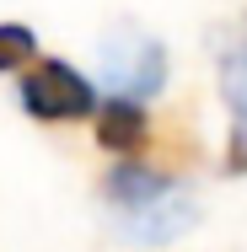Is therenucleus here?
I'll use <instances>...</instances> for the list:
<instances>
[{
    "label": "nucleus",
    "mask_w": 247,
    "mask_h": 252,
    "mask_svg": "<svg viewBox=\"0 0 247 252\" xmlns=\"http://www.w3.org/2000/svg\"><path fill=\"white\" fill-rule=\"evenodd\" d=\"M97 140L102 151L113 156H140L150 145V113H145V97H129V92H113L107 102H97Z\"/></svg>",
    "instance_id": "4"
},
{
    "label": "nucleus",
    "mask_w": 247,
    "mask_h": 252,
    "mask_svg": "<svg viewBox=\"0 0 247 252\" xmlns=\"http://www.w3.org/2000/svg\"><path fill=\"white\" fill-rule=\"evenodd\" d=\"M242 54H247V27H242Z\"/></svg>",
    "instance_id": "7"
},
{
    "label": "nucleus",
    "mask_w": 247,
    "mask_h": 252,
    "mask_svg": "<svg viewBox=\"0 0 247 252\" xmlns=\"http://www.w3.org/2000/svg\"><path fill=\"white\" fill-rule=\"evenodd\" d=\"M22 107L38 118V124H75V118H92L97 113V92L81 70H70L65 59H27L22 64Z\"/></svg>",
    "instance_id": "2"
},
{
    "label": "nucleus",
    "mask_w": 247,
    "mask_h": 252,
    "mask_svg": "<svg viewBox=\"0 0 247 252\" xmlns=\"http://www.w3.org/2000/svg\"><path fill=\"white\" fill-rule=\"evenodd\" d=\"M102 75L113 92L156 97L167 81V49L156 38H145L140 27H118L113 38H102Z\"/></svg>",
    "instance_id": "3"
},
{
    "label": "nucleus",
    "mask_w": 247,
    "mask_h": 252,
    "mask_svg": "<svg viewBox=\"0 0 247 252\" xmlns=\"http://www.w3.org/2000/svg\"><path fill=\"white\" fill-rule=\"evenodd\" d=\"M33 54H38L33 27H22V22H0V75H5V70H22Z\"/></svg>",
    "instance_id": "6"
},
{
    "label": "nucleus",
    "mask_w": 247,
    "mask_h": 252,
    "mask_svg": "<svg viewBox=\"0 0 247 252\" xmlns=\"http://www.w3.org/2000/svg\"><path fill=\"white\" fill-rule=\"evenodd\" d=\"M97 193H102L107 220H113L129 242H172V236H183L199 220L194 193H188L177 177L150 172V166H135V161H118L113 172H102Z\"/></svg>",
    "instance_id": "1"
},
{
    "label": "nucleus",
    "mask_w": 247,
    "mask_h": 252,
    "mask_svg": "<svg viewBox=\"0 0 247 252\" xmlns=\"http://www.w3.org/2000/svg\"><path fill=\"white\" fill-rule=\"evenodd\" d=\"M220 97H226V172H247V54L220 59Z\"/></svg>",
    "instance_id": "5"
}]
</instances>
